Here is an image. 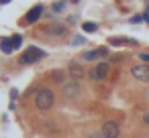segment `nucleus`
Here are the masks:
<instances>
[{
    "label": "nucleus",
    "mask_w": 149,
    "mask_h": 138,
    "mask_svg": "<svg viewBox=\"0 0 149 138\" xmlns=\"http://www.w3.org/2000/svg\"><path fill=\"white\" fill-rule=\"evenodd\" d=\"M100 55H106V49H96V51H88V53H84V55H82V59H84V61H94V59H98Z\"/></svg>",
    "instance_id": "nucleus-10"
},
{
    "label": "nucleus",
    "mask_w": 149,
    "mask_h": 138,
    "mask_svg": "<svg viewBox=\"0 0 149 138\" xmlns=\"http://www.w3.org/2000/svg\"><path fill=\"white\" fill-rule=\"evenodd\" d=\"M133 77L137 81H143V83H149V63H143V65H135L131 69Z\"/></svg>",
    "instance_id": "nucleus-3"
},
{
    "label": "nucleus",
    "mask_w": 149,
    "mask_h": 138,
    "mask_svg": "<svg viewBox=\"0 0 149 138\" xmlns=\"http://www.w3.org/2000/svg\"><path fill=\"white\" fill-rule=\"evenodd\" d=\"M108 63H98L92 71H90V77L94 79V81H100V79H104L106 75H108Z\"/></svg>",
    "instance_id": "nucleus-6"
},
{
    "label": "nucleus",
    "mask_w": 149,
    "mask_h": 138,
    "mask_svg": "<svg viewBox=\"0 0 149 138\" xmlns=\"http://www.w3.org/2000/svg\"><path fill=\"white\" fill-rule=\"evenodd\" d=\"M63 77H65V75H63V71H61V69L53 71V79H55L57 83H61V85H63Z\"/></svg>",
    "instance_id": "nucleus-14"
},
{
    "label": "nucleus",
    "mask_w": 149,
    "mask_h": 138,
    "mask_svg": "<svg viewBox=\"0 0 149 138\" xmlns=\"http://www.w3.org/2000/svg\"><path fill=\"white\" fill-rule=\"evenodd\" d=\"M10 43H13V47H15V49H19V47H21V43H23V37H21V35H15V37H10Z\"/></svg>",
    "instance_id": "nucleus-13"
},
{
    "label": "nucleus",
    "mask_w": 149,
    "mask_h": 138,
    "mask_svg": "<svg viewBox=\"0 0 149 138\" xmlns=\"http://www.w3.org/2000/svg\"><path fill=\"white\" fill-rule=\"evenodd\" d=\"M70 75H72L74 79H82V77L86 75V71H84V67H82L80 63L72 61V63H70Z\"/></svg>",
    "instance_id": "nucleus-8"
},
{
    "label": "nucleus",
    "mask_w": 149,
    "mask_h": 138,
    "mask_svg": "<svg viewBox=\"0 0 149 138\" xmlns=\"http://www.w3.org/2000/svg\"><path fill=\"white\" fill-rule=\"evenodd\" d=\"M45 57V53L39 49V47H29L23 55H21V63L23 65H29V63H37L39 59H43Z\"/></svg>",
    "instance_id": "nucleus-2"
},
{
    "label": "nucleus",
    "mask_w": 149,
    "mask_h": 138,
    "mask_svg": "<svg viewBox=\"0 0 149 138\" xmlns=\"http://www.w3.org/2000/svg\"><path fill=\"white\" fill-rule=\"evenodd\" d=\"M63 87V95L65 97H70V100H76V97H80V85H78V81H70V83H63L61 85Z\"/></svg>",
    "instance_id": "nucleus-5"
},
{
    "label": "nucleus",
    "mask_w": 149,
    "mask_h": 138,
    "mask_svg": "<svg viewBox=\"0 0 149 138\" xmlns=\"http://www.w3.org/2000/svg\"><path fill=\"white\" fill-rule=\"evenodd\" d=\"M84 43H86V39H84V37H76V39L72 41V45H76V47H78V45H84Z\"/></svg>",
    "instance_id": "nucleus-17"
},
{
    "label": "nucleus",
    "mask_w": 149,
    "mask_h": 138,
    "mask_svg": "<svg viewBox=\"0 0 149 138\" xmlns=\"http://www.w3.org/2000/svg\"><path fill=\"white\" fill-rule=\"evenodd\" d=\"M145 19H147V23H149V6H147V10H145Z\"/></svg>",
    "instance_id": "nucleus-22"
},
{
    "label": "nucleus",
    "mask_w": 149,
    "mask_h": 138,
    "mask_svg": "<svg viewBox=\"0 0 149 138\" xmlns=\"http://www.w3.org/2000/svg\"><path fill=\"white\" fill-rule=\"evenodd\" d=\"M110 43H112V45H127V43H129V45H135L133 39H110Z\"/></svg>",
    "instance_id": "nucleus-11"
},
{
    "label": "nucleus",
    "mask_w": 149,
    "mask_h": 138,
    "mask_svg": "<svg viewBox=\"0 0 149 138\" xmlns=\"http://www.w3.org/2000/svg\"><path fill=\"white\" fill-rule=\"evenodd\" d=\"M141 21H143V16H133L131 19V23H141Z\"/></svg>",
    "instance_id": "nucleus-20"
},
{
    "label": "nucleus",
    "mask_w": 149,
    "mask_h": 138,
    "mask_svg": "<svg viewBox=\"0 0 149 138\" xmlns=\"http://www.w3.org/2000/svg\"><path fill=\"white\" fill-rule=\"evenodd\" d=\"M82 29H84L86 33H94V31H96L98 27H96L94 23H84V25H82Z\"/></svg>",
    "instance_id": "nucleus-15"
},
{
    "label": "nucleus",
    "mask_w": 149,
    "mask_h": 138,
    "mask_svg": "<svg viewBox=\"0 0 149 138\" xmlns=\"http://www.w3.org/2000/svg\"><path fill=\"white\" fill-rule=\"evenodd\" d=\"M47 33L49 35H55V37H63L68 33V29L63 25H51V27H47Z\"/></svg>",
    "instance_id": "nucleus-9"
},
{
    "label": "nucleus",
    "mask_w": 149,
    "mask_h": 138,
    "mask_svg": "<svg viewBox=\"0 0 149 138\" xmlns=\"http://www.w3.org/2000/svg\"><path fill=\"white\" fill-rule=\"evenodd\" d=\"M53 104H55V93H53V89L43 87V89L37 91V95H35V106H37V110H41V112L51 110Z\"/></svg>",
    "instance_id": "nucleus-1"
},
{
    "label": "nucleus",
    "mask_w": 149,
    "mask_h": 138,
    "mask_svg": "<svg viewBox=\"0 0 149 138\" xmlns=\"http://www.w3.org/2000/svg\"><path fill=\"white\" fill-rule=\"evenodd\" d=\"M143 122H145V124H147V126H149V112H147V114H145V116H143Z\"/></svg>",
    "instance_id": "nucleus-21"
},
{
    "label": "nucleus",
    "mask_w": 149,
    "mask_h": 138,
    "mask_svg": "<svg viewBox=\"0 0 149 138\" xmlns=\"http://www.w3.org/2000/svg\"><path fill=\"white\" fill-rule=\"evenodd\" d=\"M6 2H10V0H0V4H6Z\"/></svg>",
    "instance_id": "nucleus-23"
},
{
    "label": "nucleus",
    "mask_w": 149,
    "mask_h": 138,
    "mask_svg": "<svg viewBox=\"0 0 149 138\" xmlns=\"http://www.w3.org/2000/svg\"><path fill=\"white\" fill-rule=\"evenodd\" d=\"M63 8H65V2H63V0H59V2L53 4V10H55V12H61Z\"/></svg>",
    "instance_id": "nucleus-16"
},
{
    "label": "nucleus",
    "mask_w": 149,
    "mask_h": 138,
    "mask_svg": "<svg viewBox=\"0 0 149 138\" xmlns=\"http://www.w3.org/2000/svg\"><path fill=\"white\" fill-rule=\"evenodd\" d=\"M88 138H106V136H104V134H102V130H100V132H92Z\"/></svg>",
    "instance_id": "nucleus-18"
},
{
    "label": "nucleus",
    "mask_w": 149,
    "mask_h": 138,
    "mask_svg": "<svg viewBox=\"0 0 149 138\" xmlns=\"http://www.w3.org/2000/svg\"><path fill=\"white\" fill-rule=\"evenodd\" d=\"M139 57H141V61H143V63H149V53H141Z\"/></svg>",
    "instance_id": "nucleus-19"
},
{
    "label": "nucleus",
    "mask_w": 149,
    "mask_h": 138,
    "mask_svg": "<svg viewBox=\"0 0 149 138\" xmlns=\"http://www.w3.org/2000/svg\"><path fill=\"white\" fill-rule=\"evenodd\" d=\"M102 134H104L106 138H118V136H120V126H118L116 122L108 120V122L102 124Z\"/></svg>",
    "instance_id": "nucleus-4"
},
{
    "label": "nucleus",
    "mask_w": 149,
    "mask_h": 138,
    "mask_svg": "<svg viewBox=\"0 0 149 138\" xmlns=\"http://www.w3.org/2000/svg\"><path fill=\"white\" fill-rule=\"evenodd\" d=\"M0 47H2V53H13V51H15V47H13L10 41H2V45H0Z\"/></svg>",
    "instance_id": "nucleus-12"
},
{
    "label": "nucleus",
    "mask_w": 149,
    "mask_h": 138,
    "mask_svg": "<svg viewBox=\"0 0 149 138\" xmlns=\"http://www.w3.org/2000/svg\"><path fill=\"white\" fill-rule=\"evenodd\" d=\"M41 14H43V6H41V4L33 6V8L27 12V23H37V21L41 19Z\"/></svg>",
    "instance_id": "nucleus-7"
}]
</instances>
